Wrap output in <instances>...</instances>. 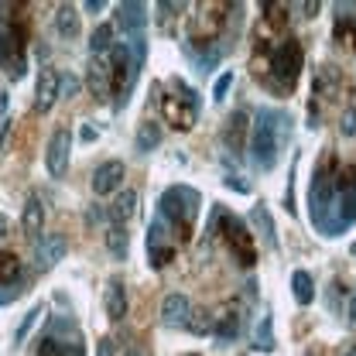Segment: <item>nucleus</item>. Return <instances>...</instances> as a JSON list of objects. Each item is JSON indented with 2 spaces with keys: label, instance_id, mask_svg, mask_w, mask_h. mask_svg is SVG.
I'll return each mask as SVG.
<instances>
[{
  "label": "nucleus",
  "instance_id": "23",
  "mask_svg": "<svg viewBox=\"0 0 356 356\" xmlns=\"http://www.w3.org/2000/svg\"><path fill=\"white\" fill-rule=\"evenodd\" d=\"M134 213H137V192L127 188V192H120V199L110 206V222H120V226H127Z\"/></svg>",
  "mask_w": 356,
  "mask_h": 356
},
{
  "label": "nucleus",
  "instance_id": "1",
  "mask_svg": "<svg viewBox=\"0 0 356 356\" xmlns=\"http://www.w3.org/2000/svg\"><path fill=\"white\" fill-rule=\"evenodd\" d=\"M291 140V117L277 106H264L257 110L254 120V134H250V161L254 168L270 172L281 158V147Z\"/></svg>",
  "mask_w": 356,
  "mask_h": 356
},
{
  "label": "nucleus",
  "instance_id": "38",
  "mask_svg": "<svg viewBox=\"0 0 356 356\" xmlns=\"http://www.w3.org/2000/svg\"><path fill=\"white\" fill-rule=\"evenodd\" d=\"M346 356H356V346H350V353H346Z\"/></svg>",
  "mask_w": 356,
  "mask_h": 356
},
{
  "label": "nucleus",
  "instance_id": "10",
  "mask_svg": "<svg viewBox=\"0 0 356 356\" xmlns=\"http://www.w3.org/2000/svg\"><path fill=\"white\" fill-rule=\"evenodd\" d=\"M0 288L7 302H14L24 291V267H21V257L10 250H0Z\"/></svg>",
  "mask_w": 356,
  "mask_h": 356
},
{
  "label": "nucleus",
  "instance_id": "4",
  "mask_svg": "<svg viewBox=\"0 0 356 356\" xmlns=\"http://www.w3.org/2000/svg\"><path fill=\"white\" fill-rule=\"evenodd\" d=\"M302 62H305L302 44L295 42V38H284L277 48L267 51V86L274 89V92L295 89L298 76H302Z\"/></svg>",
  "mask_w": 356,
  "mask_h": 356
},
{
  "label": "nucleus",
  "instance_id": "16",
  "mask_svg": "<svg viewBox=\"0 0 356 356\" xmlns=\"http://www.w3.org/2000/svg\"><path fill=\"white\" fill-rule=\"evenodd\" d=\"M86 83H89V92H92L96 99H106V96L113 92V83H110V69H106V62H103V58H92Z\"/></svg>",
  "mask_w": 356,
  "mask_h": 356
},
{
  "label": "nucleus",
  "instance_id": "9",
  "mask_svg": "<svg viewBox=\"0 0 356 356\" xmlns=\"http://www.w3.org/2000/svg\"><path fill=\"white\" fill-rule=\"evenodd\" d=\"M65 250H69V243H65L62 233H42V236L35 240V270H42V274L51 270V267L65 257Z\"/></svg>",
  "mask_w": 356,
  "mask_h": 356
},
{
  "label": "nucleus",
  "instance_id": "12",
  "mask_svg": "<svg viewBox=\"0 0 356 356\" xmlns=\"http://www.w3.org/2000/svg\"><path fill=\"white\" fill-rule=\"evenodd\" d=\"M188 318H192L188 295H181V291L165 295V302H161V322H165L168 329H188Z\"/></svg>",
  "mask_w": 356,
  "mask_h": 356
},
{
  "label": "nucleus",
  "instance_id": "37",
  "mask_svg": "<svg viewBox=\"0 0 356 356\" xmlns=\"http://www.w3.org/2000/svg\"><path fill=\"white\" fill-rule=\"evenodd\" d=\"M124 356H144V353H140V350H127V353H124Z\"/></svg>",
  "mask_w": 356,
  "mask_h": 356
},
{
  "label": "nucleus",
  "instance_id": "3",
  "mask_svg": "<svg viewBox=\"0 0 356 356\" xmlns=\"http://www.w3.org/2000/svg\"><path fill=\"white\" fill-rule=\"evenodd\" d=\"M199 206H202V195L188 185H172V188L161 192L158 216L175 229V243H185L192 236V222L199 216Z\"/></svg>",
  "mask_w": 356,
  "mask_h": 356
},
{
  "label": "nucleus",
  "instance_id": "39",
  "mask_svg": "<svg viewBox=\"0 0 356 356\" xmlns=\"http://www.w3.org/2000/svg\"><path fill=\"white\" fill-rule=\"evenodd\" d=\"M188 356H195V353H188Z\"/></svg>",
  "mask_w": 356,
  "mask_h": 356
},
{
  "label": "nucleus",
  "instance_id": "13",
  "mask_svg": "<svg viewBox=\"0 0 356 356\" xmlns=\"http://www.w3.org/2000/svg\"><path fill=\"white\" fill-rule=\"evenodd\" d=\"M124 161H103L96 172H92V192L96 195H110L124 185Z\"/></svg>",
  "mask_w": 356,
  "mask_h": 356
},
{
  "label": "nucleus",
  "instance_id": "2",
  "mask_svg": "<svg viewBox=\"0 0 356 356\" xmlns=\"http://www.w3.org/2000/svg\"><path fill=\"white\" fill-rule=\"evenodd\" d=\"M28 7L0 3V62L7 76H24V48H28Z\"/></svg>",
  "mask_w": 356,
  "mask_h": 356
},
{
  "label": "nucleus",
  "instance_id": "36",
  "mask_svg": "<svg viewBox=\"0 0 356 356\" xmlns=\"http://www.w3.org/2000/svg\"><path fill=\"white\" fill-rule=\"evenodd\" d=\"M350 325H356V295L350 298Z\"/></svg>",
  "mask_w": 356,
  "mask_h": 356
},
{
  "label": "nucleus",
  "instance_id": "17",
  "mask_svg": "<svg viewBox=\"0 0 356 356\" xmlns=\"http://www.w3.org/2000/svg\"><path fill=\"white\" fill-rule=\"evenodd\" d=\"M243 134H247V113L236 110V113L226 120V127H222V140H226V147H229L233 154H240V147H243Z\"/></svg>",
  "mask_w": 356,
  "mask_h": 356
},
{
  "label": "nucleus",
  "instance_id": "21",
  "mask_svg": "<svg viewBox=\"0 0 356 356\" xmlns=\"http://www.w3.org/2000/svg\"><path fill=\"white\" fill-rule=\"evenodd\" d=\"M113 24H96V31L89 35V55L92 58H106L113 48Z\"/></svg>",
  "mask_w": 356,
  "mask_h": 356
},
{
  "label": "nucleus",
  "instance_id": "28",
  "mask_svg": "<svg viewBox=\"0 0 356 356\" xmlns=\"http://www.w3.org/2000/svg\"><path fill=\"white\" fill-rule=\"evenodd\" d=\"M270 325H274V322H270V315H264V318H261V325H257L254 346H257L261 353H270V350L277 346V343H274V332H270Z\"/></svg>",
  "mask_w": 356,
  "mask_h": 356
},
{
  "label": "nucleus",
  "instance_id": "5",
  "mask_svg": "<svg viewBox=\"0 0 356 356\" xmlns=\"http://www.w3.org/2000/svg\"><path fill=\"white\" fill-rule=\"evenodd\" d=\"M172 96H161V110H165V120L175 127V131H192L195 120H199V110H202V99L195 89H188L181 79L172 83Z\"/></svg>",
  "mask_w": 356,
  "mask_h": 356
},
{
  "label": "nucleus",
  "instance_id": "30",
  "mask_svg": "<svg viewBox=\"0 0 356 356\" xmlns=\"http://www.w3.org/2000/svg\"><path fill=\"white\" fill-rule=\"evenodd\" d=\"M79 86H83L79 76H72V72H62V76H58V96H62V99H72V96L79 92Z\"/></svg>",
  "mask_w": 356,
  "mask_h": 356
},
{
  "label": "nucleus",
  "instance_id": "20",
  "mask_svg": "<svg viewBox=\"0 0 356 356\" xmlns=\"http://www.w3.org/2000/svg\"><path fill=\"white\" fill-rule=\"evenodd\" d=\"M158 144H161V124L158 120H144L140 131H137V140H134L137 154H151Z\"/></svg>",
  "mask_w": 356,
  "mask_h": 356
},
{
  "label": "nucleus",
  "instance_id": "8",
  "mask_svg": "<svg viewBox=\"0 0 356 356\" xmlns=\"http://www.w3.org/2000/svg\"><path fill=\"white\" fill-rule=\"evenodd\" d=\"M69 151H72V134L69 131H55L48 140V151H44V168L51 178H62L69 172Z\"/></svg>",
  "mask_w": 356,
  "mask_h": 356
},
{
  "label": "nucleus",
  "instance_id": "26",
  "mask_svg": "<svg viewBox=\"0 0 356 356\" xmlns=\"http://www.w3.org/2000/svg\"><path fill=\"white\" fill-rule=\"evenodd\" d=\"M291 291H295V302H298V305H312V298H315V281H312L309 270H295V274H291Z\"/></svg>",
  "mask_w": 356,
  "mask_h": 356
},
{
  "label": "nucleus",
  "instance_id": "33",
  "mask_svg": "<svg viewBox=\"0 0 356 356\" xmlns=\"http://www.w3.org/2000/svg\"><path fill=\"white\" fill-rule=\"evenodd\" d=\"M96 356H117V346H113L110 336H103V339L96 343Z\"/></svg>",
  "mask_w": 356,
  "mask_h": 356
},
{
  "label": "nucleus",
  "instance_id": "31",
  "mask_svg": "<svg viewBox=\"0 0 356 356\" xmlns=\"http://www.w3.org/2000/svg\"><path fill=\"white\" fill-rule=\"evenodd\" d=\"M38 315H42V305H35V309L24 315V322H21V325H17V332H14V343H24V336L31 332V325L38 322Z\"/></svg>",
  "mask_w": 356,
  "mask_h": 356
},
{
  "label": "nucleus",
  "instance_id": "6",
  "mask_svg": "<svg viewBox=\"0 0 356 356\" xmlns=\"http://www.w3.org/2000/svg\"><path fill=\"white\" fill-rule=\"evenodd\" d=\"M336 202V158H329L325 165L315 168L309 188V206H312V222L322 220L329 213V206Z\"/></svg>",
  "mask_w": 356,
  "mask_h": 356
},
{
  "label": "nucleus",
  "instance_id": "19",
  "mask_svg": "<svg viewBox=\"0 0 356 356\" xmlns=\"http://www.w3.org/2000/svg\"><path fill=\"white\" fill-rule=\"evenodd\" d=\"M106 250H110V257H113V261H127V250H131L127 226L110 222V229H106Z\"/></svg>",
  "mask_w": 356,
  "mask_h": 356
},
{
  "label": "nucleus",
  "instance_id": "11",
  "mask_svg": "<svg viewBox=\"0 0 356 356\" xmlns=\"http://www.w3.org/2000/svg\"><path fill=\"white\" fill-rule=\"evenodd\" d=\"M117 28L124 31V42L144 38V28H147V7H144V3H120V7H117Z\"/></svg>",
  "mask_w": 356,
  "mask_h": 356
},
{
  "label": "nucleus",
  "instance_id": "15",
  "mask_svg": "<svg viewBox=\"0 0 356 356\" xmlns=\"http://www.w3.org/2000/svg\"><path fill=\"white\" fill-rule=\"evenodd\" d=\"M55 99H58V72H55V69H42L38 86H35V106H38L42 113H48Z\"/></svg>",
  "mask_w": 356,
  "mask_h": 356
},
{
  "label": "nucleus",
  "instance_id": "27",
  "mask_svg": "<svg viewBox=\"0 0 356 356\" xmlns=\"http://www.w3.org/2000/svg\"><path fill=\"white\" fill-rule=\"evenodd\" d=\"M175 243H161V247H147V264L154 267V270H161V267H168L175 261Z\"/></svg>",
  "mask_w": 356,
  "mask_h": 356
},
{
  "label": "nucleus",
  "instance_id": "18",
  "mask_svg": "<svg viewBox=\"0 0 356 356\" xmlns=\"http://www.w3.org/2000/svg\"><path fill=\"white\" fill-rule=\"evenodd\" d=\"M21 226H24V233H28L31 240H38V236H42V226H44V206H42V199H38V195H31V199H28Z\"/></svg>",
  "mask_w": 356,
  "mask_h": 356
},
{
  "label": "nucleus",
  "instance_id": "22",
  "mask_svg": "<svg viewBox=\"0 0 356 356\" xmlns=\"http://www.w3.org/2000/svg\"><path fill=\"white\" fill-rule=\"evenodd\" d=\"M250 222H254V229L264 236V247L267 250H277V236H274V222H270V213H267V206H254V213H250Z\"/></svg>",
  "mask_w": 356,
  "mask_h": 356
},
{
  "label": "nucleus",
  "instance_id": "24",
  "mask_svg": "<svg viewBox=\"0 0 356 356\" xmlns=\"http://www.w3.org/2000/svg\"><path fill=\"white\" fill-rule=\"evenodd\" d=\"M55 28H58L62 38H76L79 35V10L72 3H62L58 14H55Z\"/></svg>",
  "mask_w": 356,
  "mask_h": 356
},
{
  "label": "nucleus",
  "instance_id": "34",
  "mask_svg": "<svg viewBox=\"0 0 356 356\" xmlns=\"http://www.w3.org/2000/svg\"><path fill=\"white\" fill-rule=\"evenodd\" d=\"M343 134H346V137H353L356 134V106H350L346 117H343Z\"/></svg>",
  "mask_w": 356,
  "mask_h": 356
},
{
  "label": "nucleus",
  "instance_id": "25",
  "mask_svg": "<svg viewBox=\"0 0 356 356\" xmlns=\"http://www.w3.org/2000/svg\"><path fill=\"white\" fill-rule=\"evenodd\" d=\"M213 336L220 343H233L240 336V315L236 312H222L220 318H216V325H213Z\"/></svg>",
  "mask_w": 356,
  "mask_h": 356
},
{
  "label": "nucleus",
  "instance_id": "7",
  "mask_svg": "<svg viewBox=\"0 0 356 356\" xmlns=\"http://www.w3.org/2000/svg\"><path fill=\"white\" fill-rule=\"evenodd\" d=\"M220 229H222V236H226V243H229V250H233V257H236L240 264H243V267H254V264H257V247H254V233H247L243 220H236V216H229V213L222 209Z\"/></svg>",
  "mask_w": 356,
  "mask_h": 356
},
{
  "label": "nucleus",
  "instance_id": "29",
  "mask_svg": "<svg viewBox=\"0 0 356 356\" xmlns=\"http://www.w3.org/2000/svg\"><path fill=\"white\" fill-rule=\"evenodd\" d=\"M213 325H216V318H209L206 312H192V318H188V332H195V336L213 332Z\"/></svg>",
  "mask_w": 356,
  "mask_h": 356
},
{
  "label": "nucleus",
  "instance_id": "14",
  "mask_svg": "<svg viewBox=\"0 0 356 356\" xmlns=\"http://www.w3.org/2000/svg\"><path fill=\"white\" fill-rule=\"evenodd\" d=\"M124 315H127V284H124L120 274H113L110 284H106V318L120 322Z\"/></svg>",
  "mask_w": 356,
  "mask_h": 356
},
{
  "label": "nucleus",
  "instance_id": "32",
  "mask_svg": "<svg viewBox=\"0 0 356 356\" xmlns=\"http://www.w3.org/2000/svg\"><path fill=\"white\" fill-rule=\"evenodd\" d=\"M229 86H233V72H222L220 79H216V86H213V99L222 103V99H226V92H229Z\"/></svg>",
  "mask_w": 356,
  "mask_h": 356
},
{
  "label": "nucleus",
  "instance_id": "35",
  "mask_svg": "<svg viewBox=\"0 0 356 356\" xmlns=\"http://www.w3.org/2000/svg\"><path fill=\"white\" fill-rule=\"evenodd\" d=\"M86 10H92V14L103 10V0H86Z\"/></svg>",
  "mask_w": 356,
  "mask_h": 356
}]
</instances>
